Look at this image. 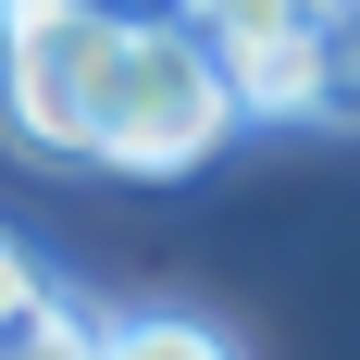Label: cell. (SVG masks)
I'll return each instance as SVG.
<instances>
[{"instance_id":"obj_1","label":"cell","mask_w":360,"mask_h":360,"mask_svg":"<svg viewBox=\"0 0 360 360\" xmlns=\"http://www.w3.org/2000/svg\"><path fill=\"white\" fill-rule=\"evenodd\" d=\"M236 137V87H224V50L199 25H149L112 50L100 112H87V162L112 174H199Z\"/></svg>"},{"instance_id":"obj_2","label":"cell","mask_w":360,"mask_h":360,"mask_svg":"<svg viewBox=\"0 0 360 360\" xmlns=\"http://www.w3.org/2000/svg\"><path fill=\"white\" fill-rule=\"evenodd\" d=\"M112 50H124V37L87 25V13L0 0V137L37 149V162H87V112H100Z\"/></svg>"},{"instance_id":"obj_3","label":"cell","mask_w":360,"mask_h":360,"mask_svg":"<svg viewBox=\"0 0 360 360\" xmlns=\"http://www.w3.org/2000/svg\"><path fill=\"white\" fill-rule=\"evenodd\" d=\"M224 87H236V124H311V87H323V50L311 37H212Z\"/></svg>"},{"instance_id":"obj_4","label":"cell","mask_w":360,"mask_h":360,"mask_svg":"<svg viewBox=\"0 0 360 360\" xmlns=\"http://www.w3.org/2000/svg\"><path fill=\"white\" fill-rule=\"evenodd\" d=\"M100 348H112V323L87 311V298H63V286L37 298L13 335H0V360H100Z\"/></svg>"},{"instance_id":"obj_5","label":"cell","mask_w":360,"mask_h":360,"mask_svg":"<svg viewBox=\"0 0 360 360\" xmlns=\"http://www.w3.org/2000/svg\"><path fill=\"white\" fill-rule=\"evenodd\" d=\"M100 360H236V335L199 323V311H124Z\"/></svg>"},{"instance_id":"obj_6","label":"cell","mask_w":360,"mask_h":360,"mask_svg":"<svg viewBox=\"0 0 360 360\" xmlns=\"http://www.w3.org/2000/svg\"><path fill=\"white\" fill-rule=\"evenodd\" d=\"M348 0H186V25L199 37H311V25H335Z\"/></svg>"},{"instance_id":"obj_7","label":"cell","mask_w":360,"mask_h":360,"mask_svg":"<svg viewBox=\"0 0 360 360\" xmlns=\"http://www.w3.org/2000/svg\"><path fill=\"white\" fill-rule=\"evenodd\" d=\"M311 50H323V87H311V124H360V0L335 13V25H311Z\"/></svg>"},{"instance_id":"obj_8","label":"cell","mask_w":360,"mask_h":360,"mask_svg":"<svg viewBox=\"0 0 360 360\" xmlns=\"http://www.w3.org/2000/svg\"><path fill=\"white\" fill-rule=\"evenodd\" d=\"M50 13H87L112 37H149V25H186V0H50Z\"/></svg>"},{"instance_id":"obj_9","label":"cell","mask_w":360,"mask_h":360,"mask_svg":"<svg viewBox=\"0 0 360 360\" xmlns=\"http://www.w3.org/2000/svg\"><path fill=\"white\" fill-rule=\"evenodd\" d=\"M37 298H50V274H37V261H25V236H13V224H0V335L25 323Z\"/></svg>"}]
</instances>
